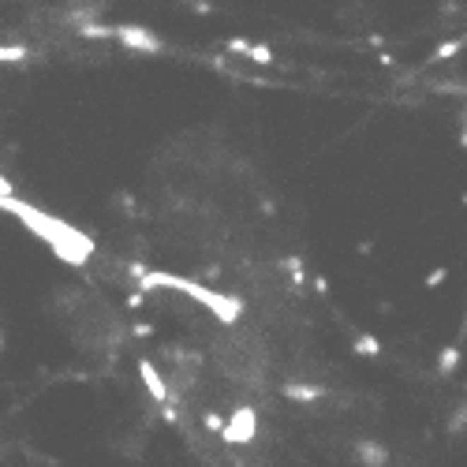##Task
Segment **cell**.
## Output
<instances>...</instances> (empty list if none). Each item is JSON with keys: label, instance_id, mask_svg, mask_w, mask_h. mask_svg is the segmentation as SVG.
Returning <instances> with one entry per match:
<instances>
[{"label": "cell", "instance_id": "603a6c76", "mask_svg": "<svg viewBox=\"0 0 467 467\" xmlns=\"http://www.w3.org/2000/svg\"><path fill=\"white\" fill-rule=\"evenodd\" d=\"M0 194H16V191H11V184H8L4 176H0Z\"/></svg>", "mask_w": 467, "mask_h": 467}, {"label": "cell", "instance_id": "ffe728a7", "mask_svg": "<svg viewBox=\"0 0 467 467\" xmlns=\"http://www.w3.org/2000/svg\"><path fill=\"white\" fill-rule=\"evenodd\" d=\"M131 333H135V336H153V326H150V321H135Z\"/></svg>", "mask_w": 467, "mask_h": 467}, {"label": "cell", "instance_id": "6da1fadb", "mask_svg": "<svg viewBox=\"0 0 467 467\" xmlns=\"http://www.w3.org/2000/svg\"><path fill=\"white\" fill-rule=\"evenodd\" d=\"M0 210L11 213V217H19V220H27V228L37 232V236L53 247V254L64 258L68 266H86V258L94 254V240H90V236H83L79 228L64 225V220L49 217L42 210H34V206H27V202H19L16 194H0Z\"/></svg>", "mask_w": 467, "mask_h": 467}, {"label": "cell", "instance_id": "9c48e42d", "mask_svg": "<svg viewBox=\"0 0 467 467\" xmlns=\"http://www.w3.org/2000/svg\"><path fill=\"white\" fill-rule=\"evenodd\" d=\"M460 367V348L456 344H449L445 352H441V359H437V374L441 378H452V370Z\"/></svg>", "mask_w": 467, "mask_h": 467}, {"label": "cell", "instance_id": "30bf717a", "mask_svg": "<svg viewBox=\"0 0 467 467\" xmlns=\"http://www.w3.org/2000/svg\"><path fill=\"white\" fill-rule=\"evenodd\" d=\"M463 45H467V37H452V42H441L434 53H430V60H452Z\"/></svg>", "mask_w": 467, "mask_h": 467}, {"label": "cell", "instance_id": "8992f818", "mask_svg": "<svg viewBox=\"0 0 467 467\" xmlns=\"http://www.w3.org/2000/svg\"><path fill=\"white\" fill-rule=\"evenodd\" d=\"M288 400H300V404H314V400L326 396V385H303V382H288L280 389Z\"/></svg>", "mask_w": 467, "mask_h": 467}, {"label": "cell", "instance_id": "ac0fdd59", "mask_svg": "<svg viewBox=\"0 0 467 467\" xmlns=\"http://www.w3.org/2000/svg\"><path fill=\"white\" fill-rule=\"evenodd\" d=\"M161 419H165V422H172V426L179 422V411H176L172 404H168V400H165V408H161Z\"/></svg>", "mask_w": 467, "mask_h": 467}, {"label": "cell", "instance_id": "d4e9b609", "mask_svg": "<svg viewBox=\"0 0 467 467\" xmlns=\"http://www.w3.org/2000/svg\"><path fill=\"white\" fill-rule=\"evenodd\" d=\"M460 202H463V206H467V191H463V199H460Z\"/></svg>", "mask_w": 467, "mask_h": 467}, {"label": "cell", "instance_id": "484cf974", "mask_svg": "<svg viewBox=\"0 0 467 467\" xmlns=\"http://www.w3.org/2000/svg\"><path fill=\"white\" fill-rule=\"evenodd\" d=\"M463 333H467V321H463Z\"/></svg>", "mask_w": 467, "mask_h": 467}, {"label": "cell", "instance_id": "7c38bea8", "mask_svg": "<svg viewBox=\"0 0 467 467\" xmlns=\"http://www.w3.org/2000/svg\"><path fill=\"white\" fill-rule=\"evenodd\" d=\"M27 57V45H0V64H23Z\"/></svg>", "mask_w": 467, "mask_h": 467}, {"label": "cell", "instance_id": "52a82bcc", "mask_svg": "<svg viewBox=\"0 0 467 467\" xmlns=\"http://www.w3.org/2000/svg\"><path fill=\"white\" fill-rule=\"evenodd\" d=\"M355 456L362 460V467H385L389 452H385V445H378V441H359V445H355Z\"/></svg>", "mask_w": 467, "mask_h": 467}, {"label": "cell", "instance_id": "5b68a950", "mask_svg": "<svg viewBox=\"0 0 467 467\" xmlns=\"http://www.w3.org/2000/svg\"><path fill=\"white\" fill-rule=\"evenodd\" d=\"M138 374H142V382H146V393L158 400V404H165V400H168V385L158 374V367H153L150 359H138Z\"/></svg>", "mask_w": 467, "mask_h": 467}, {"label": "cell", "instance_id": "3957f363", "mask_svg": "<svg viewBox=\"0 0 467 467\" xmlns=\"http://www.w3.org/2000/svg\"><path fill=\"white\" fill-rule=\"evenodd\" d=\"M112 42H120V45H127L131 53H165V42L153 30H146V27H135V23H120V27H112Z\"/></svg>", "mask_w": 467, "mask_h": 467}, {"label": "cell", "instance_id": "cb8c5ba5", "mask_svg": "<svg viewBox=\"0 0 467 467\" xmlns=\"http://www.w3.org/2000/svg\"><path fill=\"white\" fill-rule=\"evenodd\" d=\"M0 352H4V329H0Z\"/></svg>", "mask_w": 467, "mask_h": 467}, {"label": "cell", "instance_id": "44dd1931", "mask_svg": "<svg viewBox=\"0 0 467 467\" xmlns=\"http://www.w3.org/2000/svg\"><path fill=\"white\" fill-rule=\"evenodd\" d=\"M314 292L326 300V295H329V277H314Z\"/></svg>", "mask_w": 467, "mask_h": 467}, {"label": "cell", "instance_id": "5bb4252c", "mask_svg": "<svg viewBox=\"0 0 467 467\" xmlns=\"http://www.w3.org/2000/svg\"><path fill=\"white\" fill-rule=\"evenodd\" d=\"M247 57H251L254 64H273V60H277L269 45H251V49H247Z\"/></svg>", "mask_w": 467, "mask_h": 467}, {"label": "cell", "instance_id": "7402d4cb", "mask_svg": "<svg viewBox=\"0 0 467 467\" xmlns=\"http://www.w3.org/2000/svg\"><path fill=\"white\" fill-rule=\"evenodd\" d=\"M142 303H146V292H142V288L127 295V307H131V310H135V307H142Z\"/></svg>", "mask_w": 467, "mask_h": 467}, {"label": "cell", "instance_id": "277c9868", "mask_svg": "<svg viewBox=\"0 0 467 467\" xmlns=\"http://www.w3.org/2000/svg\"><path fill=\"white\" fill-rule=\"evenodd\" d=\"M254 408H236L232 411V419L220 426V441H228V445H251L254 441Z\"/></svg>", "mask_w": 467, "mask_h": 467}, {"label": "cell", "instance_id": "4fadbf2b", "mask_svg": "<svg viewBox=\"0 0 467 467\" xmlns=\"http://www.w3.org/2000/svg\"><path fill=\"white\" fill-rule=\"evenodd\" d=\"M463 426H467V404H460V408H456V415L449 419V426H445V430H449L452 437H456V434H463Z\"/></svg>", "mask_w": 467, "mask_h": 467}, {"label": "cell", "instance_id": "d6986e66", "mask_svg": "<svg viewBox=\"0 0 467 467\" xmlns=\"http://www.w3.org/2000/svg\"><path fill=\"white\" fill-rule=\"evenodd\" d=\"M191 11H199V16H210L213 4H210V0H191Z\"/></svg>", "mask_w": 467, "mask_h": 467}, {"label": "cell", "instance_id": "8fae6325", "mask_svg": "<svg viewBox=\"0 0 467 467\" xmlns=\"http://www.w3.org/2000/svg\"><path fill=\"white\" fill-rule=\"evenodd\" d=\"M284 269H288V273H292V284H295V288H300L303 292V284H307V273H303V258H284Z\"/></svg>", "mask_w": 467, "mask_h": 467}, {"label": "cell", "instance_id": "7a4b0ae2", "mask_svg": "<svg viewBox=\"0 0 467 467\" xmlns=\"http://www.w3.org/2000/svg\"><path fill=\"white\" fill-rule=\"evenodd\" d=\"M138 280H142V284H138L142 292H153V288H172V292H184L187 300L202 303V307H210L213 314H217L220 326H236L240 314H243V300H236V295L210 292V288H206V284H199V280H187V277H176V273H150V269H146V273H142Z\"/></svg>", "mask_w": 467, "mask_h": 467}, {"label": "cell", "instance_id": "e0dca14e", "mask_svg": "<svg viewBox=\"0 0 467 467\" xmlns=\"http://www.w3.org/2000/svg\"><path fill=\"white\" fill-rule=\"evenodd\" d=\"M220 426H225V419H220L217 411H206V430H213V434H220Z\"/></svg>", "mask_w": 467, "mask_h": 467}, {"label": "cell", "instance_id": "2e32d148", "mask_svg": "<svg viewBox=\"0 0 467 467\" xmlns=\"http://www.w3.org/2000/svg\"><path fill=\"white\" fill-rule=\"evenodd\" d=\"M247 49H251V42H243V37H228V53L247 57Z\"/></svg>", "mask_w": 467, "mask_h": 467}, {"label": "cell", "instance_id": "9a60e30c", "mask_svg": "<svg viewBox=\"0 0 467 467\" xmlns=\"http://www.w3.org/2000/svg\"><path fill=\"white\" fill-rule=\"evenodd\" d=\"M445 277H449V269H445V266L430 269V273H426V288H437V284H445Z\"/></svg>", "mask_w": 467, "mask_h": 467}, {"label": "cell", "instance_id": "ba28073f", "mask_svg": "<svg viewBox=\"0 0 467 467\" xmlns=\"http://www.w3.org/2000/svg\"><path fill=\"white\" fill-rule=\"evenodd\" d=\"M352 352H355L359 359H378V355H382V341H378L374 333H359L355 344H352Z\"/></svg>", "mask_w": 467, "mask_h": 467}]
</instances>
